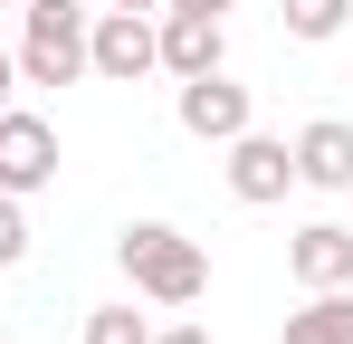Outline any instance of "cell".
I'll return each instance as SVG.
<instances>
[{"instance_id": "4fadbf2b", "label": "cell", "mask_w": 353, "mask_h": 344, "mask_svg": "<svg viewBox=\"0 0 353 344\" xmlns=\"http://www.w3.org/2000/svg\"><path fill=\"white\" fill-rule=\"evenodd\" d=\"M19 258H29V211L0 191V268H19Z\"/></svg>"}, {"instance_id": "9a60e30c", "label": "cell", "mask_w": 353, "mask_h": 344, "mask_svg": "<svg viewBox=\"0 0 353 344\" xmlns=\"http://www.w3.org/2000/svg\"><path fill=\"white\" fill-rule=\"evenodd\" d=\"M143 344H210L201 325H163V335H143Z\"/></svg>"}, {"instance_id": "3957f363", "label": "cell", "mask_w": 353, "mask_h": 344, "mask_svg": "<svg viewBox=\"0 0 353 344\" xmlns=\"http://www.w3.org/2000/svg\"><path fill=\"white\" fill-rule=\"evenodd\" d=\"M153 19H163V10H96V19H86V77H105V86L153 77V67H163Z\"/></svg>"}, {"instance_id": "8992f818", "label": "cell", "mask_w": 353, "mask_h": 344, "mask_svg": "<svg viewBox=\"0 0 353 344\" xmlns=\"http://www.w3.org/2000/svg\"><path fill=\"white\" fill-rule=\"evenodd\" d=\"M220 153H230V201H248V211H268V201H287L296 191V153H287V134H258V124H248V134H230V144H220Z\"/></svg>"}, {"instance_id": "5bb4252c", "label": "cell", "mask_w": 353, "mask_h": 344, "mask_svg": "<svg viewBox=\"0 0 353 344\" xmlns=\"http://www.w3.org/2000/svg\"><path fill=\"white\" fill-rule=\"evenodd\" d=\"M0 106H19V57L0 48Z\"/></svg>"}, {"instance_id": "6da1fadb", "label": "cell", "mask_w": 353, "mask_h": 344, "mask_svg": "<svg viewBox=\"0 0 353 344\" xmlns=\"http://www.w3.org/2000/svg\"><path fill=\"white\" fill-rule=\"evenodd\" d=\"M115 268L134 278V296H153V306H201L210 296V249L172 220H124L115 239Z\"/></svg>"}, {"instance_id": "ba28073f", "label": "cell", "mask_w": 353, "mask_h": 344, "mask_svg": "<svg viewBox=\"0 0 353 344\" xmlns=\"http://www.w3.org/2000/svg\"><path fill=\"white\" fill-rule=\"evenodd\" d=\"M287 278L315 296V287H353V229L344 220H305L287 239Z\"/></svg>"}, {"instance_id": "8fae6325", "label": "cell", "mask_w": 353, "mask_h": 344, "mask_svg": "<svg viewBox=\"0 0 353 344\" xmlns=\"http://www.w3.org/2000/svg\"><path fill=\"white\" fill-rule=\"evenodd\" d=\"M277 19H287V39H305V48H325V39H344L353 0H277Z\"/></svg>"}, {"instance_id": "9c48e42d", "label": "cell", "mask_w": 353, "mask_h": 344, "mask_svg": "<svg viewBox=\"0 0 353 344\" xmlns=\"http://www.w3.org/2000/svg\"><path fill=\"white\" fill-rule=\"evenodd\" d=\"M287 153H296V182L305 191H353V124L344 115H315Z\"/></svg>"}, {"instance_id": "7c38bea8", "label": "cell", "mask_w": 353, "mask_h": 344, "mask_svg": "<svg viewBox=\"0 0 353 344\" xmlns=\"http://www.w3.org/2000/svg\"><path fill=\"white\" fill-rule=\"evenodd\" d=\"M143 335H153V325H143L134 306H96V316H86V344H143Z\"/></svg>"}, {"instance_id": "52a82bcc", "label": "cell", "mask_w": 353, "mask_h": 344, "mask_svg": "<svg viewBox=\"0 0 353 344\" xmlns=\"http://www.w3.org/2000/svg\"><path fill=\"white\" fill-rule=\"evenodd\" d=\"M153 48H163V77H210V67H230V19L220 10H163Z\"/></svg>"}, {"instance_id": "7a4b0ae2", "label": "cell", "mask_w": 353, "mask_h": 344, "mask_svg": "<svg viewBox=\"0 0 353 344\" xmlns=\"http://www.w3.org/2000/svg\"><path fill=\"white\" fill-rule=\"evenodd\" d=\"M86 0H19V86H77L86 77Z\"/></svg>"}, {"instance_id": "ac0fdd59", "label": "cell", "mask_w": 353, "mask_h": 344, "mask_svg": "<svg viewBox=\"0 0 353 344\" xmlns=\"http://www.w3.org/2000/svg\"><path fill=\"white\" fill-rule=\"evenodd\" d=\"M0 10H19V0H0Z\"/></svg>"}, {"instance_id": "5b68a950", "label": "cell", "mask_w": 353, "mask_h": 344, "mask_svg": "<svg viewBox=\"0 0 353 344\" xmlns=\"http://www.w3.org/2000/svg\"><path fill=\"white\" fill-rule=\"evenodd\" d=\"M172 124L191 134V144H230V134H248V124H258V106H248V86H239L230 67H210V77H181Z\"/></svg>"}, {"instance_id": "30bf717a", "label": "cell", "mask_w": 353, "mask_h": 344, "mask_svg": "<svg viewBox=\"0 0 353 344\" xmlns=\"http://www.w3.org/2000/svg\"><path fill=\"white\" fill-rule=\"evenodd\" d=\"M287 344H353V287H315L287 316Z\"/></svg>"}, {"instance_id": "2e32d148", "label": "cell", "mask_w": 353, "mask_h": 344, "mask_svg": "<svg viewBox=\"0 0 353 344\" xmlns=\"http://www.w3.org/2000/svg\"><path fill=\"white\" fill-rule=\"evenodd\" d=\"M163 10H230V0H163Z\"/></svg>"}, {"instance_id": "e0dca14e", "label": "cell", "mask_w": 353, "mask_h": 344, "mask_svg": "<svg viewBox=\"0 0 353 344\" xmlns=\"http://www.w3.org/2000/svg\"><path fill=\"white\" fill-rule=\"evenodd\" d=\"M105 10H163V0H105Z\"/></svg>"}, {"instance_id": "277c9868", "label": "cell", "mask_w": 353, "mask_h": 344, "mask_svg": "<svg viewBox=\"0 0 353 344\" xmlns=\"http://www.w3.org/2000/svg\"><path fill=\"white\" fill-rule=\"evenodd\" d=\"M58 124L48 115H29V106H0V191L10 201H29V191H48L58 182Z\"/></svg>"}]
</instances>
